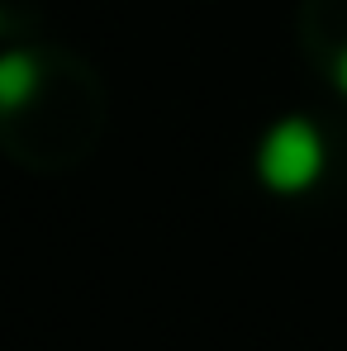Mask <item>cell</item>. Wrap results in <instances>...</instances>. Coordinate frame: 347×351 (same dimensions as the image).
<instances>
[{
  "mask_svg": "<svg viewBox=\"0 0 347 351\" xmlns=\"http://www.w3.org/2000/svg\"><path fill=\"white\" fill-rule=\"evenodd\" d=\"M257 171H262V180L276 195L309 190L319 180V171H324V138H319V128L309 119H281L267 133L262 152H257Z\"/></svg>",
  "mask_w": 347,
  "mask_h": 351,
  "instance_id": "1",
  "label": "cell"
},
{
  "mask_svg": "<svg viewBox=\"0 0 347 351\" xmlns=\"http://www.w3.org/2000/svg\"><path fill=\"white\" fill-rule=\"evenodd\" d=\"M38 90V62L29 53H5L0 58V110H19Z\"/></svg>",
  "mask_w": 347,
  "mask_h": 351,
  "instance_id": "2",
  "label": "cell"
},
{
  "mask_svg": "<svg viewBox=\"0 0 347 351\" xmlns=\"http://www.w3.org/2000/svg\"><path fill=\"white\" fill-rule=\"evenodd\" d=\"M338 86H343V95H347V48L338 53Z\"/></svg>",
  "mask_w": 347,
  "mask_h": 351,
  "instance_id": "3",
  "label": "cell"
}]
</instances>
